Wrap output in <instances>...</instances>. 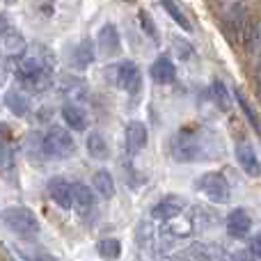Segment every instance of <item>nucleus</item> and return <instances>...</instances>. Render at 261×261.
Instances as JSON below:
<instances>
[{
  "label": "nucleus",
  "instance_id": "nucleus-1",
  "mask_svg": "<svg viewBox=\"0 0 261 261\" xmlns=\"http://www.w3.org/2000/svg\"><path fill=\"white\" fill-rule=\"evenodd\" d=\"M55 58L44 44H35L16 64V78L25 90L44 92L53 85Z\"/></svg>",
  "mask_w": 261,
  "mask_h": 261
},
{
  "label": "nucleus",
  "instance_id": "nucleus-2",
  "mask_svg": "<svg viewBox=\"0 0 261 261\" xmlns=\"http://www.w3.org/2000/svg\"><path fill=\"white\" fill-rule=\"evenodd\" d=\"M170 153H172V158L179 163L202 161L208 153L206 135L197 133V130H179V133L170 140Z\"/></svg>",
  "mask_w": 261,
  "mask_h": 261
},
{
  "label": "nucleus",
  "instance_id": "nucleus-3",
  "mask_svg": "<svg viewBox=\"0 0 261 261\" xmlns=\"http://www.w3.org/2000/svg\"><path fill=\"white\" fill-rule=\"evenodd\" d=\"M3 222L9 231L18 236V239H35L39 234V222H37L35 213L25 206H9L3 211Z\"/></svg>",
  "mask_w": 261,
  "mask_h": 261
},
{
  "label": "nucleus",
  "instance_id": "nucleus-4",
  "mask_svg": "<svg viewBox=\"0 0 261 261\" xmlns=\"http://www.w3.org/2000/svg\"><path fill=\"white\" fill-rule=\"evenodd\" d=\"M44 151L46 158H69L76 151V142L67 128L50 126L44 135Z\"/></svg>",
  "mask_w": 261,
  "mask_h": 261
},
{
  "label": "nucleus",
  "instance_id": "nucleus-5",
  "mask_svg": "<svg viewBox=\"0 0 261 261\" xmlns=\"http://www.w3.org/2000/svg\"><path fill=\"white\" fill-rule=\"evenodd\" d=\"M195 188L216 204L229 202V184H227V179L220 172H206V174H202L195 181Z\"/></svg>",
  "mask_w": 261,
  "mask_h": 261
},
{
  "label": "nucleus",
  "instance_id": "nucleus-6",
  "mask_svg": "<svg viewBox=\"0 0 261 261\" xmlns=\"http://www.w3.org/2000/svg\"><path fill=\"white\" fill-rule=\"evenodd\" d=\"M115 73V85L119 90H124L126 94H138L140 87H142V73H140L138 64L133 60H124L117 67H113Z\"/></svg>",
  "mask_w": 261,
  "mask_h": 261
},
{
  "label": "nucleus",
  "instance_id": "nucleus-7",
  "mask_svg": "<svg viewBox=\"0 0 261 261\" xmlns=\"http://www.w3.org/2000/svg\"><path fill=\"white\" fill-rule=\"evenodd\" d=\"M96 48L103 58H115L122 50V37H119V30L115 23H106L103 28L96 35Z\"/></svg>",
  "mask_w": 261,
  "mask_h": 261
},
{
  "label": "nucleus",
  "instance_id": "nucleus-8",
  "mask_svg": "<svg viewBox=\"0 0 261 261\" xmlns=\"http://www.w3.org/2000/svg\"><path fill=\"white\" fill-rule=\"evenodd\" d=\"M218 254H220V250H218L216 245L193 243L190 248L181 250L179 254H174V257H170L165 261H213V259H218Z\"/></svg>",
  "mask_w": 261,
  "mask_h": 261
},
{
  "label": "nucleus",
  "instance_id": "nucleus-9",
  "mask_svg": "<svg viewBox=\"0 0 261 261\" xmlns=\"http://www.w3.org/2000/svg\"><path fill=\"white\" fill-rule=\"evenodd\" d=\"M184 208H186L184 199L176 197V195H167V197H163L161 202L151 208V216L161 222H170V220H174V218H179L181 213H184Z\"/></svg>",
  "mask_w": 261,
  "mask_h": 261
},
{
  "label": "nucleus",
  "instance_id": "nucleus-10",
  "mask_svg": "<svg viewBox=\"0 0 261 261\" xmlns=\"http://www.w3.org/2000/svg\"><path fill=\"white\" fill-rule=\"evenodd\" d=\"M48 195L60 208L73 206V184H69L62 176H53V179L48 181Z\"/></svg>",
  "mask_w": 261,
  "mask_h": 261
},
{
  "label": "nucleus",
  "instance_id": "nucleus-11",
  "mask_svg": "<svg viewBox=\"0 0 261 261\" xmlns=\"http://www.w3.org/2000/svg\"><path fill=\"white\" fill-rule=\"evenodd\" d=\"M73 208L83 218H92L96 213V197L85 184H73Z\"/></svg>",
  "mask_w": 261,
  "mask_h": 261
},
{
  "label": "nucleus",
  "instance_id": "nucleus-12",
  "mask_svg": "<svg viewBox=\"0 0 261 261\" xmlns=\"http://www.w3.org/2000/svg\"><path fill=\"white\" fill-rule=\"evenodd\" d=\"M234 153H236L239 165L245 170V174H250V176L261 174V161H259L257 151H254V147L250 142H239L234 149Z\"/></svg>",
  "mask_w": 261,
  "mask_h": 261
},
{
  "label": "nucleus",
  "instance_id": "nucleus-13",
  "mask_svg": "<svg viewBox=\"0 0 261 261\" xmlns=\"http://www.w3.org/2000/svg\"><path fill=\"white\" fill-rule=\"evenodd\" d=\"M147 140H149V133H147V126L142 122H128L126 124V130H124V144H126V151L128 153H138L147 147Z\"/></svg>",
  "mask_w": 261,
  "mask_h": 261
},
{
  "label": "nucleus",
  "instance_id": "nucleus-14",
  "mask_svg": "<svg viewBox=\"0 0 261 261\" xmlns=\"http://www.w3.org/2000/svg\"><path fill=\"white\" fill-rule=\"evenodd\" d=\"M252 229V218L245 208H234V211L227 216V234L234 236V239H243L245 234H250Z\"/></svg>",
  "mask_w": 261,
  "mask_h": 261
},
{
  "label": "nucleus",
  "instance_id": "nucleus-15",
  "mask_svg": "<svg viewBox=\"0 0 261 261\" xmlns=\"http://www.w3.org/2000/svg\"><path fill=\"white\" fill-rule=\"evenodd\" d=\"M151 78L161 85H170L174 83L176 78V69H174V62H172L167 55H158L156 62L151 64Z\"/></svg>",
  "mask_w": 261,
  "mask_h": 261
},
{
  "label": "nucleus",
  "instance_id": "nucleus-16",
  "mask_svg": "<svg viewBox=\"0 0 261 261\" xmlns=\"http://www.w3.org/2000/svg\"><path fill=\"white\" fill-rule=\"evenodd\" d=\"M3 48L7 55L25 53V37H23L18 30H12L5 18H3Z\"/></svg>",
  "mask_w": 261,
  "mask_h": 261
},
{
  "label": "nucleus",
  "instance_id": "nucleus-17",
  "mask_svg": "<svg viewBox=\"0 0 261 261\" xmlns=\"http://www.w3.org/2000/svg\"><path fill=\"white\" fill-rule=\"evenodd\" d=\"M94 46H96L94 41H92V39H87V37H85V39H83L81 44H78L76 48H73V55H71V62H73V67H76V69H81V71H83V69H87V67H90V64L94 62V58H96V53H94Z\"/></svg>",
  "mask_w": 261,
  "mask_h": 261
},
{
  "label": "nucleus",
  "instance_id": "nucleus-18",
  "mask_svg": "<svg viewBox=\"0 0 261 261\" xmlns=\"http://www.w3.org/2000/svg\"><path fill=\"white\" fill-rule=\"evenodd\" d=\"M5 106H7V110L12 115H16V117H25V115L30 113V101H28V96L18 90L5 92Z\"/></svg>",
  "mask_w": 261,
  "mask_h": 261
},
{
  "label": "nucleus",
  "instance_id": "nucleus-19",
  "mask_svg": "<svg viewBox=\"0 0 261 261\" xmlns=\"http://www.w3.org/2000/svg\"><path fill=\"white\" fill-rule=\"evenodd\" d=\"M62 117L71 130H85L87 128V113L76 103H67L62 108Z\"/></svg>",
  "mask_w": 261,
  "mask_h": 261
},
{
  "label": "nucleus",
  "instance_id": "nucleus-20",
  "mask_svg": "<svg viewBox=\"0 0 261 261\" xmlns=\"http://www.w3.org/2000/svg\"><path fill=\"white\" fill-rule=\"evenodd\" d=\"M60 92L67 99H78V101L87 96V87L83 83V78H73V76H64L60 81Z\"/></svg>",
  "mask_w": 261,
  "mask_h": 261
},
{
  "label": "nucleus",
  "instance_id": "nucleus-21",
  "mask_svg": "<svg viewBox=\"0 0 261 261\" xmlns=\"http://www.w3.org/2000/svg\"><path fill=\"white\" fill-rule=\"evenodd\" d=\"M243 41H245V50H248L250 55L261 58V21H254L245 28Z\"/></svg>",
  "mask_w": 261,
  "mask_h": 261
},
{
  "label": "nucleus",
  "instance_id": "nucleus-22",
  "mask_svg": "<svg viewBox=\"0 0 261 261\" xmlns=\"http://www.w3.org/2000/svg\"><path fill=\"white\" fill-rule=\"evenodd\" d=\"M87 153H90L94 161H103V158H108V153H110L106 138L101 133H96V130H92V133L87 135Z\"/></svg>",
  "mask_w": 261,
  "mask_h": 261
},
{
  "label": "nucleus",
  "instance_id": "nucleus-23",
  "mask_svg": "<svg viewBox=\"0 0 261 261\" xmlns=\"http://www.w3.org/2000/svg\"><path fill=\"white\" fill-rule=\"evenodd\" d=\"M92 184H94L96 193H99L101 197H106V199L115 197V179H113V174H110L108 170L94 172V179H92Z\"/></svg>",
  "mask_w": 261,
  "mask_h": 261
},
{
  "label": "nucleus",
  "instance_id": "nucleus-24",
  "mask_svg": "<svg viewBox=\"0 0 261 261\" xmlns=\"http://www.w3.org/2000/svg\"><path fill=\"white\" fill-rule=\"evenodd\" d=\"M96 252H99L101 259L115 261V259H119V254H122V243H119L117 239H103V241H99V245H96Z\"/></svg>",
  "mask_w": 261,
  "mask_h": 261
},
{
  "label": "nucleus",
  "instance_id": "nucleus-25",
  "mask_svg": "<svg viewBox=\"0 0 261 261\" xmlns=\"http://www.w3.org/2000/svg\"><path fill=\"white\" fill-rule=\"evenodd\" d=\"M211 92H213V101L218 103V108L220 110H229L231 108V96H229V92H227V87H225V83L220 81V78H213V85H211Z\"/></svg>",
  "mask_w": 261,
  "mask_h": 261
},
{
  "label": "nucleus",
  "instance_id": "nucleus-26",
  "mask_svg": "<svg viewBox=\"0 0 261 261\" xmlns=\"http://www.w3.org/2000/svg\"><path fill=\"white\" fill-rule=\"evenodd\" d=\"M161 5H163V9H165V12H167V14H170V16H172V18H174V21H176V23H179V25H181V28H184V30H186V32H190V30H193V25H190L188 16H186V14H184V12H181V7H179V5H176V3H174V0H161Z\"/></svg>",
  "mask_w": 261,
  "mask_h": 261
},
{
  "label": "nucleus",
  "instance_id": "nucleus-27",
  "mask_svg": "<svg viewBox=\"0 0 261 261\" xmlns=\"http://www.w3.org/2000/svg\"><path fill=\"white\" fill-rule=\"evenodd\" d=\"M236 101H239V106H241V110L245 113V117H248V122L252 124L254 128H257V133H261V122H259V115L252 110V106L248 103V99H245V94L241 90H236Z\"/></svg>",
  "mask_w": 261,
  "mask_h": 261
},
{
  "label": "nucleus",
  "instance_id": "nucleus-28",
  "mask_svg": "<svg viewBox=\"0 0 261 261\" xmlns=\"http://www.w3.org/2000/svg\"><path fill=\"white\" fill-rule=\"evenodd\" d=\"M138 18H140V25H142V30L147 32V35L151 37L153 41H158V30H156V25H153L151 16H149L147 12H140V14H138Z\"/></svg>",
  "mask_w": 261,
  "mask_h": 261
},
{
  "label": "nucleus",
  "instance_id": "nucleus-29",
  "mask_svg": "<svg viewBox=\"0 0 261 261\" xmlns=\"http://www.w3.org/2000/svg\"><path fill=\"white\" fill-rule=\"evenodd\" d=\"M14 149H12V144L9 142H3V170L5 172H9L12 170V165H14Z\"/></svg>",
  "mask_w": 261,
  "mask_h": 261
},
{
  "label": "nucleus",
  "instance_id": "nucleus-30",
  "mask_svg": "<svg viewBox=\"0 0 261 261\" xmlns=\"http://www.w3.org/2000/svg\"><path fill=\"white\" fill-rule=\"evenodd\" d=\"M174 44H176V53H179L181 58H190V55H193V48L188 46V41H184V39L179 41V39H176Z\"/></svg>",
  "mask_w": 261,
  "mask_h": 261
},
{
  "label": "nucleus",
  "instance_id": "nucleus-31",
  "mask_svg": "<svg viewBox=\"0 0 261 261\" xmlns=\"http://www.w3.org/2000/svg\"><path fill=\"white\" fill-rule=\"evenodd\" d=\"M250 250H252L254 257H259V259H261V231L252 236V241H250Z\"/></svg>",
  "mask_w": 261,
  "mask_h": 261
},
{
  "label": "nucleus",
  "instance_id": "nucleus-32",
  "mask_svg": "<svg viewBox=\"0 0 261 261\" xmlns=\"http://www.w3.org/2000/svg\"><path fill=\"white\" fill-rule=\"evenodd\" d=\"M28 261H58V259H53V257H48V254H23Z\"/></svg>",
  "mask_w": 261,
  "mask_h": 261
},
{
  "label": "nucleus",
  "instance_id": "nucleus-33",
  "mask_svg": "<svg viewBox=\"0 0 261 261\" xmlns=\"http://www.w3.org/2000/svg\"><path fill=\"white\" fill-rule=\"evenodd\" d=\"M257 87H259V94H261V62L257 64Z\"/></svg>",
  "mask_w": 261,
  "mask_h": 261
}]
</instances>
